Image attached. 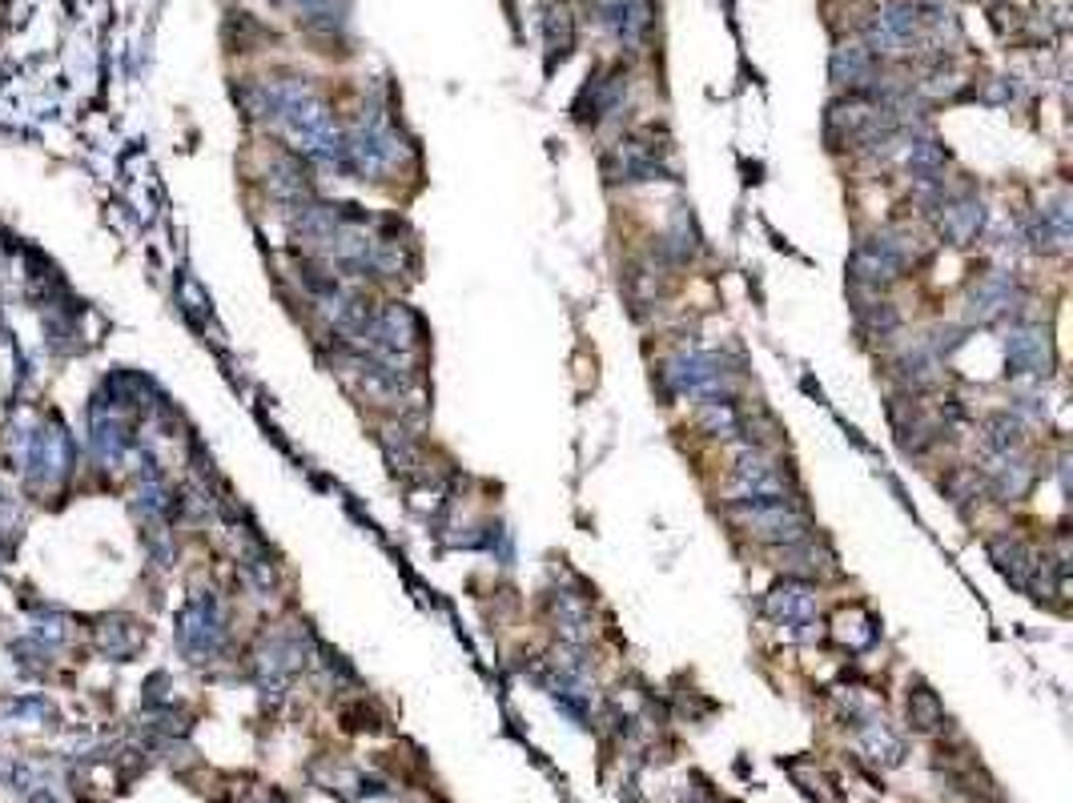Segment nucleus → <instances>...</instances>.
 <instances>
[{"mask_svg": "<svg viewBox=\"0 0 1073 803\" xmlns=\"http://www.w3.org/2000/svg\"><path fill=\"white\" fill-rule=\"evenodd\" d=\"M728 518L764 547H788L812 535V518L800 511L796 494H752V499H728Z\"/></svg>", "mask_w": 1073, "mask_h": 803, "instance_id": "obj_1", "label": "nucleus"}, {"mask_svg": "<svg viewBox=\"0 0 1073 803\" xmlns=\"http://www.w3.org/2000/svg\"><path fill=\"white\" fill-rule=\"evenodd\" d=\"M411 158V146L395 133V125L383 117V109L362 113V121L354 125V133L346 137V170H354L362 181H386L390 173H398Z\"/></svg>", "mask_w": 1073, "mask_h": 803, "instance_id": "obj_2", "label": "nucleus"}, {"mask_svg": "<svg viewBox=\"0 0 1073 803\" xmlns=\"http://www.w3.org/2000/svg\"><path fill=\"white\" fill-rule=\"evenodd\" d=\"M921 262V246H916L913 234L904 229H888V234H876V238H864L852 258H848V274L857 286H869V290H881L888 281L904 277L909 265Z\"/></svg>", "mask_w": 1073, "mask_h": 803, "instance_id": "obj_3", "label": "nucleus"}, {"mask_svg": "<svg viewBox=\"0 0 1073 803\" xmlns=\"http://www.w3.org/2000/svg\"><path fill=\"white\" fill-rule=\"evenodd\" d=\"M663 382L672 394L688 398H732V369L724 357L703 354V350H684V354L663 362Z\"/></svg>", "mask_w": 1073, "mask_h": 803, "instance_id": "obj_4", "label": "nucleus"}, {"mask_svg": "<svg viewBox=\"0 0 1073 803\" xmlns=\"http://www.w3.org/2000/svg\"><path fill=\"white\" fill-rule=\"evenodd\" d=\"M764 611L781 623L793 639H816L821 635V603H816V587L804 579L776 582L764 599Z\"/></svg>", "mask_w": 1073, "mask_h": 803, "instance_id": "obj_5", "label": "nucleus"}, {"mask_svg": "<svg viewBox=\"0 0 1073 803\" xmlns=\"http://www.w3.org/2000/svg\"><path fill=\"white\" fill-rule=\"evenodd\" d=\"M752 494H793V475L769 447H744L732 466V499Z\"/></svg>", "mask_w": 1073, "mask_h": 803, "instance_id": "obj_6", "label": "nucleus"}, {"mask_svg": "<svg viewBox=\"0 0 1073 803\" xmlns=\"http://www.w3.org/2000/svg\"><path fill=\"white\" fill-rule=\"evenodd\" d=\"M1021 305H1025V290H1021L1018 277L1009 269H994L969 290L965 317L977 322V326H994V322H1006L1009 314H1018Z\"/></svg>", "mask_w": 1073, "mask_h": 803, "instance_id": "obj_7", "label": "nucleus"}, {"mask_svg": "<svg viewBox=\"0 0 1073 803\" xmlns=\"http://www.w3.org/2000/svg\"><path fill=\"white\" fill-rule=\"evenodd\" d=\"M1006 369L1018 382H1041L1053 369V346L1041 326H1013L1006 334Z\"/></svg>", "mask_w": 1073, "mask_h": 803, "instance_id": "obj_8", "label": "nucleus"}, {"mask_svg": "<svg viewBox=\"0 0 1073 803\" xmlns=\"http://www.w3.org/2000/svg\"><path fill=\"white\" fill-rule=\"evenodd\" d=\"M916 25H921V16H916L913 0H885L873 13V21L864 25V49L881 57L897 53L913 40Z\"/></svg>", "mask_w": 1073, "mask_h": 803, "instance_id": "obj_9", "label": "nucleus"}, {"mask_svg": "<svg viewBox=\"0 0 1073 803\" xmlns=\"http://www.w3.org/2000/svg\"><path fill=\"white\" fill-rule=\"evenodd\" d=\"M663 153H667V149L651 146L648 137H627V141H620V146L603 158V170H608L611 181H623V185L660 181V177H667Z\"/></svg>", "mask_w": 1073, "mask_h": 803, "instance_id": "obj_10", "label": "nucleus"}, {"mask_svg": "<svg viewBox=\"0 0 1073 803\" xmlns=\"http://www.w3.org/2000/svg\"><path fill=\"white\" fill-rule=\"evenodd\" d=\"M985 229V201L973 193H957V198L937 201V234L949 246H973Z\"/></svg>", "mask_w": 1073, "mask_h": 803, "instance_id": "obj_11", "label": "nucleus"}, {"mask_svg": "<svg viewBox=\"0 0 1073 803\" xmlns=\"http://www.w3.org/2000/svg\"><path fill=\"white\" fill-rule=\"evenodd\" d=\"M1070 238H1073V210H1070V198L1058 193V198L1046 201L1034 213V222L1025 229V241L1041 253H1065L1070 250Z\"/></svg>", "mask_w": 1073, "mask_h": 803, "instance_id": "obj_12", "label": "nucleus"}, {"mask_svg": "<svg viewBox=\"0 0 1073 803\" xmlns=\"http://www.w3.org/2000/svg\"><path fill=\"white\" fill-rule=\"evenodd\" d=\"M596 16L620 45L636 49L651 28V0H596Z\"/></svg>", "mask_w": 1073, "mask_h": 803, "instance_id": "obj_13", "label": "nucleus"}, {"mask_svg": "<svg viewBox=\"0 0 1073 803\" xmlns=\"http://www.w3.org/2000/svg\"><path fill=\"white\" fill-rule=\"evenodd\" d=\"M985 478H989V490L1001 502H1018L1034 487V466L1021 459V454H989Z\"/></svg>", "mask_w": 1073, "mask_h": 803, "instance_id": "obj_14", "label": "nucleus"}, {"mask_svg": "<svg viewBox=\"0 0 1073 803\" xmlns=\"http://www.w3.org/2000/svg\"><path fill=\"white\" fill-rule=\"evenodd\" d=\"M776 559H781V570H788V579L809 582L833 570V551L812 539V535L800 542H788V547H776Z\"/></svg>", "mask_w": 1073, "mask_h": 803, "instance_id": "obj_15", "label": "nucleus"}, {"mask_svg": "<svg viewBox=\"0 0 1073 803\" xmlns=\"http://www.w3.org/2000/svg\"><path fill=\"white\" fill-rule=\"evenodd\" d=\"M828 73H833V85L840 89L857 92L873 80V53L864 49L861 40H840L833 49V61H828Z\"/></svg>", "mask_w": 1073, "mask_h": 803, "instance_id": "obj_16", "label": "nucleus"}, {"mask_svg": "<svg viewBox=\"0 0 1073 803\" xmlns=\"http://www.w3.org/2000/svg\"><path fill=\"white\" fill-rule=\"evenodd\" d=\"M897 374L904 378L909 390H933L941 382V357L928 346V338H916L913 346H904V354L897 357Z\"/></svg>", "mask_w": 1073, "mask_h": 803, "instance_id": "obj_17", "label": "nucleus"}, {"mask_svg": "<svg viewBox=\"0 0 1073 803\" xmlns=\"http://www.w3.org/2000/svg\"><path fill=\"white\" fill-rule=\"evenodd\" d=\"M989 559H994L997 570H1001L1009 582H1018V587H1030V579H1034V570H1037L1034 551H1030L1018 535H994V539H989Z\"/></svg>", "mask_w": 1073, "mask_h": 803, "instance_id": "obj_18", "label": "nucleus"}, {"mask_svg": "<svg viewBox=\"0 0 1073 803\" xmlns=\"http://www.w3.org/2000/svg\"><path fill=\"white\" fill-rule=\"evenodd\" d=\"M551 615H556V631L563 635V643H571V647H584L587 639H591V611H587V603L579 599V594H567V591H559L556 599H551Z\"/></svg>", "mask_w": 1073, "mask_h": 803, "instance_id": "obj_19", "label": "nucleus"}, {"mask_svg": "<svg viewBox=\"0 0 1073 803\" xmlns=\"http://www.w3.org/2000/svg\"><path fill=\"white\" fill-rule=\"evenodd\" d=\"M857 743H861V751L873 760V764H881V767H897L901 764V755H904V748H901V739L893 736L885 727V719H876V715H869L864 724H857Z\"/></svg>", "mask_w": 1073, "mask_h": 803, "instance_id": "obj_20", "label": "nucleus"}, {"mask_svg": "<svg viewBox=\"0 0 1073 803\" xmlns=\"http://www.w3.org/2000/svg\"><path fill=\"white\" fill-rule=\"evenodd\" d=\"M623 92H627V73H623V68H615L608 77H596L584 92V101H591V113H584V121L611 117V113L623 105Z\"/></svg>", "mask_w": 1073, "mask_h": 803, "instance_id": "obj_21", "label": "nucleus"}, {"mask_svg": "<svg viewBox=\"0 0 1073 803\" xmlns=\"http://www.w3.org/2000/svg\"><path fill=\"white\" fill-rule=\"evenodd\" d=\"M740 410L732 406V398H708L700 402L696 410V422H700L703 435H715V438H736L740 435Z\"/></svg>", "mask_w": 1073, "mask_h": 803, "instance_id": "obj_22", "label": "nucleus"}, {"mask_svg": "<svg viewBox=\"0 0 1073 803\" xmlns=\"http://www.w3.org/2000/svg\"><path fill=\"white\" fill-rule=\"evenodd\" d=\"M411 250H407V241H395V238H374V250H371V269L366 274L374 277H386V281H395L411 269Z\"/></svg>", "mask_w": 1073, "mask_h": 803, "instance_id": "obj_23", "label": "nucleus"}, {"mask_svg": "<svg viewBox=\"0 0 1073 803\" xmlns=\"http://www.w3.org/2000/svg\"><path fill=\"white\" fill-rule=\"evenodd\" d=\"M985 450L989 454H1021L1025 450V426L1009 414H994L985 422Z\"/></svg>", "mask_w": 1073, "mask_h": 803, "instance_id": "obj_24", "label": "nucleus"}, {"mask_svg": "<svg viewBox=\"0 0 1073 803\" xmlns=\"http://www.w3.org/2000/svg\"><path fill=\"white\" fill-rule=\"evenodd\" d=\"M941 724H945L941 699L933 695L928 687H913V691H909V727L921 731V736H928V731H937Z\"/></svg>", "mask_w": 1073, "mask_h": 803, "instance_id": "obj_25", "label": "nucleus"}, {"mask_svg": "<svg viewBox=\"0 0 1073 803\" xmlns=\"http://www.w3.org/2000/svg\"><path fill=\"white\" fill-rule=\"evenodd\" d=\"M571 45H575V21H571V9L567 4H556V9L547 13V49H551V57H567Z\"/></svg>", "mask_w": 1073, "mask_h": 803, "instance_id": "obj_26", "label": "nucleus"}, {"mask_svg": "<svg viewBox=\"0 0 1073 803\" xmlns=\"http://www.w3.org/2000/svg\"><path fill=\"white\" fill-rule=\"evenodd\" d=\"M861 326L873 334V338H888L893 329L901 326V314H897V305L893 302H869L861 305Z\"/></svg>", "mask_w": 1073, "mask_h": 803, "instance_id": "obj_27", "label": "nucleus"}, {"mask_svg": "<svg viewBox=\"0 0 1073 803\" xmlns=\"http://www.w3.org/2000/svg\"><path fill=\"white\" fill-rule=\"evenodd\" d=\"M663 250L672 253L676 262H688L691 253H696V234H691V222L684 210L672 217V229H667V238H663Z\"/></svg>", "mask_w": 1073, "mask_h": 803, "instance_id": "obj_28", "label": "nucleus"}, {"mask_svg": "<svg viewBox=\"0 0 1073 803\" xmlns=\"http://www.w3.org/2000/svg\"><path fill=\"white\" fill-rule=\"evenodd\" d=\"M398 435V442L390 438V430H386V454H390V462H395V470H414V462H419V447H414L411 438H407V430H395Z\"/></svg>", "mask_w": 1073, "mask_h": 803, "instance_id": "obj_29", "label": "nucleus"}]
</instances>
